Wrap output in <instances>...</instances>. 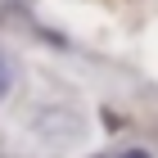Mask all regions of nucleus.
<instances>
[{"mask_svg": "<svg viewBox=\"0 0 158 158\" xmlns=\"http://www.w3.org/2000/svg\"><path fill=\"white\" fill-rule=\"evenodd\" d=\"M122 158H154V154H145V149H127Z\"/></svg>", "mask_w": 158, "mask_h": 158, "instance_id": "nucleus-2", "label": "nucleus"}, {"mask_svg": "<svg viewBox=\"0 0 158 158\" xmlns=\"http://www.w3.org/2000/svg\"><path fill=\"white\" fill-rule=\"evenodd\" d=\"M9 86H14V63L5 59V54H0V99L9 95Z\"/></svg>", "mask_w": 158, "mask_h": 158, "instance_id": "nucleus-1", "label": "nucleus"}]
</instances>
